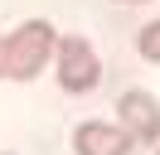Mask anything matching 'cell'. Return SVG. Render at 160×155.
Wrapping results in <instances>:
<instances>
[{"label": "cell", "mask_w": 160, "mask_h": 155, "mask_svg": "<svg viewBox=\"0 0 160 155\" xmlns=\"http://www.w3.org/2000/svg\"><path fill=\"white\" fill-rule=\"evenodd\" d=\"M53 39L58 34H53L49 19H24L10 39H0V68H5V78L29 82V78L53 58Z\"/></svg>", "instance_id": "1"}, {"label": "cell", "mask_w": 160, "mask_h": 155, "mask_svg": "<svg viewBox=\"0 0 160 155\" xmlns=\"http://www.w3.org/2000/svg\"><path fill=\"white\" fill-rule=\"evenodd\" d=\"M53 73H58V87L63 92H92L102 82V58L92 53L88 39L68 34V39H53Z\"/></svg>", "instance_id": "2"}, {"label": "cell", "mask_w": 160, "mask_h": 155, "mask_svg": "<svg viewBox=\"0 0 160 155\" xmlns=\"http://www.w3.org/2000/svg\"><path fill=\"white\" fill-rule=\"evenodd\" d=\"M0 78H5V68H0Z\"/></svg>", "instance_id": "6"}, {"label": "cell", "mask_w": 160, "mask_h": 155, "mask_svg": "<svg viewBox=\"0 0 160 155\" xmlns=\"http://www.w3.org/2000/svg\"><path fill=\"white\" fill-rule=\"evenodd\" d=\"M136 48H141V58L160 63V19H150V24H146V29L136 34Z\"/></svg>", "instance_id": "5"}, {"label": "cell", "mask_w": 160, "mask_h": 155, "mask_svg": "<svg viewBox=\"0 0 160 155\" xmlns=\"http://www.w3.org/2000/svg\"><path fill=\"white\" fill-rule=\"evenodd\" d=\"M73 150L78 155H131L136 141L121 126H112V121H82L73 131Z\"/></svg>", "instance_id": "4"}, {"label": "cell", "mask_w": 160, "mask_h": 155, "mask_svg": "<svg viewBox=\"0 0 160 155\" xmlns=\"http://www.w3.org/2000/svg\"><path fill=\"white\" fill-rule=\"evenodd\" d=\"M117 126H121L136 145H155V141H160V102H155L150 92H141V87L121 92V102H117Z\"/></svg>", "instance_id": "3"}]
</instances>
